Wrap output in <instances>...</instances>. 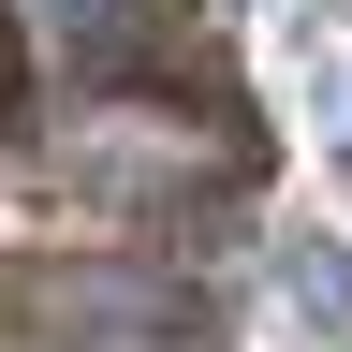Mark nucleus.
<instances>
[{"label":"nucleus","instance_id":"nucleus-1","mask_svg":"<svg viewBox=\"0 0 352 352\" xmlns=\"http://www.w3.org/2000/svg\"><path fill=\"white\" fill-rule=\"evenodd\" d=\"M191 279L132 250H15L0 264V352H191Z\"/></svg>","mask_w":352,"mask_h":352},{"label":"nucleus","instance_id":"nucleus-2","mask_svg":"<svg viewBox=\"0 0 352 352\" xmlns=\"http://www.w3.org/2000/svg\"><path fill=\"white\" fill-rule=\"evenodd\" d=\"M59 44H74V88L103 103H191V59H206V15L191 0H59Z\"/></svg>","mask_w":352,"mask_h":352},{"label":"nucleus","instance_id":"nucleus-3","mask_svg":"<svg viewBox=\"0 0 352 352\" xmlns=\"http://www.w3.org/2000/svg\"><path fill=\"white\" fill-rule=\"evenodd\" d=\"M15 88H30V30H15V0H0V118H15Z\"/></svg>","mask_w":352,"mask_h":352}]
</instances>
